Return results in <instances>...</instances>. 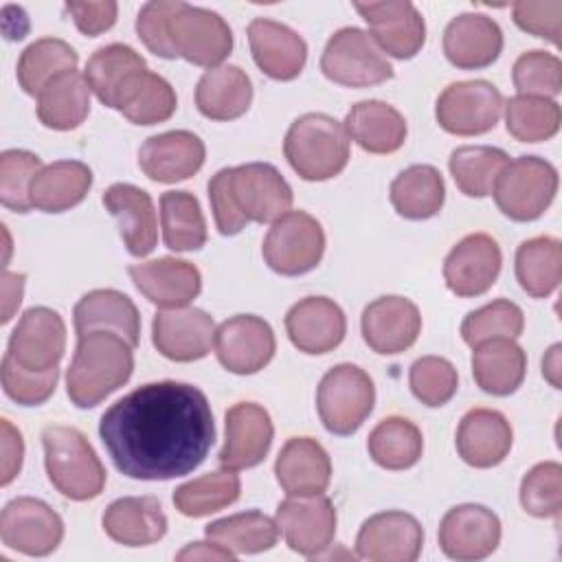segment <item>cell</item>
Listing matches in <instances>:
<instances>
[{
	"instance_id": "obj_31",
	"label": "cell",
	"mask_w": 562,
	"mask_h": 562,
	"mask_svg": "<svg viewBox=\"0 0 562 562\" xmlns=\"http://www.w3.org/2000/svg\"><path fill=\"white\" fill-rule=\"evenodd\" d=\"M72 318L77 336L90 331H114L132 347L140 340V314L134 301L119 290L103 288L83 294L72 310Z\"/></svg>"
},
{
	"instance_id": "obj_59",
	"label": "cell",
	"mask_w": 562,
	"mask_h": 562,
	"mask_svg": "<svg viewBox=\"0 0 562 562\" xmlns=\"http://www.w3.org/2000/svg\"><path fill=\"white\" fill-rule=\"evenodd\" d=\"M24 292V274L7 272L2 274V323H9L13 312L18 310Z\"/></svg>"
},
{
	"instance_id": "obj_12",
	"label": "cell",
	"mask_w": 562,
	"mask_h": 562,
	"mask_svg": "<svg viewBox=\"0 0 562 562\" xmlns=\"http://www.w3.org/2000/svg\"><path fill=\"white\" fill-rule=\"evenodd\" d=\"M274 520L285 544L305 558H321L336 536V507L325 494L288 496Z\"/></svg>"
},
{
	"instance_id": "obj_32",
	"label": "cell",
	"mask_w": 562,
	"mask_h": 562,
	"mask_svg": "<svg viewBox=\"0 0 562 562\" xmlns=\"http://www.w3.org/2000/svg\"><path fill=\"white\" fill-rule=\"evenodd\" d=\"M103 531L119 544L147 547L167 533V516L156 496H123L103 512Z\"/></svg>"
},
{
	"instance_id": "obj_54",
	"label": "cell",
	"mask_w": 562,
	"mask_h": 562,
	"mask_svg": "<svg viewBox=\"0 0 562 562\" xmlns=\"http://www.w3.org/2000/svg\"><path fill=\"white\" fill-rule=\"evenodd\" d=\"M0 378H2V391L7 393V397H11L22 406H40L55 393L59 369L29 371L20 367L9 353H4Z\"/></svg>"
},
{
	"instance_id": "obj_36",
	"label": "cell",
	"mask_w": 562,
	"mask_h": 562,
	"mask_svg": "<svg viewBox=\"0 0 562 562\" xmlns=\"http://www.w3.org/2000/svg\"><path fill=\"white\" fill-rule=\"evenodd\" d=\"M92 187V171L79 160H55L40 169L31 184V206L61 213L77 206Z\"/></svg>"
},
{
	"instance_id": "obj_2",
	"label": "cell",
	"mask_w": 562,
	"mask_h": 562,
	"mask_svg": "<svg viewBox=\"0 0 562 562\" xmlns=\"http://www.w3.org/2000/svg\"><path fill=\"white\" fill-rule=\"evenodd\" d=\"M292 200V187L270 162L224 167L209 180V202L222 235H237L248 222H274L290 211Z\"/></svg>"
},
{
	"instance_id": "obj_55",
	"label": "cell",
	"mask_w": 562,
	"mask_h": 562,
	"mask_svg": "<svg viewBox=\"0 0 562 562\" xmlns=\"http://www.w3.org/2000/svg\"><path fill=\"white\" fill-rule=\"evenodd\" d=\"M178 0H151L140 7L136 18V33L140 42L151 50L154 55L162 59H173L176 53L167 37V24L173 11L178 9Z\"/></svg>"
},
{
	"instance_id": "obj_27",
	"label": "cell",
	"mask_w": 562,
	"mask_h": 562,
	"mask_svg": "<svg viewBox=\"0 0 562 562\" xmlns=\"http://www.w3.org/2000/svg\"><path fill=\"white\" fill-rule=\"evenodd\" d=\"M501 50L503 31L496 20L483 13H461L443 31V53L457 68H485L498 59Z\"/></svg>"
},
{
	"instance_id": "obj_58",
	"label": "cell",
	"mask_w": 562,
	"mask_h": 562,
	"mask_svg": "<svg viewBox=\"0 0 562 562\" xmlns=\"http://www.w3.org/2000/svg\"><path fill=\"white\" fill-rule=\"evenodd\" d=\"M0 448H2V485H9L22 470V459H24V441L20 430L7 419H0Z\"/></svg>"
},
{
	"instance_id": "obj_25",
	"label": "cell",
	"mask_w": 562,
	"mask_h": 562,
	"mask_svg": "<svg viewBox=\"0 0 562 562\" xmlns=\"http://www.w3.org/2000/svg\"><path fill=\"white\" fill-rule=\"evenodd\" d=\"M285 331L303 353H327L336 349L347 331V318L338 303L327 296H305L285 314Z\"/></svg>"
},
{
	"instance_id": "obj_16",
	"label": "cell",
	"mask_w": 562,
	"mask_h": 562,
	"mask_svg": "<svg viewBox=\"0 0 562 562\" xmlns=\"http://www.w3.org/2000/svg\"><path fill=\"white\" fill-rule=\"evenodd\" d=\"M66 351L64 318L44 305L26 310L13 327L7 353L29 371L57 369Z\"/></svg>"
},
{
	"instance_id": "obj_11",
	"label": "cell",
	"mask_w": 562,
	"mask_h": 562,
	"mask_svg": "<svg viewBox=\"0 0 562 562\" xmlns=\"http://www.w3.org/2000/svg\"><path fill=\"white\" fill-rule=\"evenodd\" d=\"M501 112L503 94L485 79L450 83L435 105L439 127L457 136H479L494 130Z\"/></svg>"
},
{
	"instance_id": "obj_41",
	"label": "cell",
	"mask_w": 562,
	"mask_h": 562,
	"mask_svg": "<svg viewBox=\"0 0 562 562\" xmlns=\"http://www.w3.org/2000/svg\"><path fill=\"white\" fill-rule=\"evenodd\" d=\"M516 279L529 296H549L562 279L560 239L540 235L522 241L516 250Z\"/></svg>"
},
{
	"instance_id": "obj_49",
	"label": "cell",
	"mask_w": 562,
	"mask_h": 562,
	"mask_svg": "<svg viewBox=\"0 0 562 562\" xmlns=\"http://www.w3.org/2000/svg\"><path fill=\"white\" fill-rule=\"evenodd\" d=\"M522 327H525L522 310L507 299H496L470 312L463 318L461 338L470 347H476L494 338H518L522 334Z\"/></svg>"
},
{
	"instance_id": "obj_39",
	"label": "cell",
	"mask_w": 562,
	"mask_h": 562,
	"mask_svg": "<svg viewBox=\"0 0 562 562\" xmlns=\"http://www.w3.org/2000/svg\"><path fill=\"white\" fill-rule=\"evenodd\" d=\"M393 209L406 220L435 217L446 200V184L432 165H411L395 176L389 189Z\"/></svg>"
},
{
	"instance_id": "obj_56",
	"label": "cell",
	"mask_w": 562,
	"mask_h": 562,
	"mask_svg": "<svg viewBox=\"0 0 562 562\" xmlns=\"http://www.w3.org/2000/svg\"><path fill=\"white\" fill-rule=\"evenodd\" d=\"M512 15L518 29L549 40L553 46H560V33H562V2L560 0H544V2H531L520 0L514 2Z\"/></svg>"
},
{
	"instance_id": "obj_53",
	"label": "cell",
	"mask_w": 562,
	"mask_h": 562,
	"mask_svg": "<svg viewBox=\"0 0 562 562\" xmlns=\"http://www.w3.org/2000/svg\"><path fill=\"white\" fill-rule=\"evenodd\" d=\"M518 94L555 97L562 90V61L547 50L522 53L512 68Z\"/></svg>"
},
{
	"instance_id": "obj_24",
	"label": "cell",
	"mask_w": 562,
	"mask_h": 562,
	"mask_svg": "<svg viewBox=\"0 0 562 562\" xmlns=\"http://www.w3.org/2000/svg\"><path fill=\"white\" fill-rule=\"evenodd\" d=\"M136 290L154 305L173 310L187 307L202 290L200 270L176 257H158L127 268Z\"/></svg>"
},
{
	"instance_id": "obj_15",
	"label": "cell",
	"mask_w": 562,
	"mask_h": 562,
	"mask_svg": "<svg viewBox=\"0 0 562 562\" xmlns=\"http://www.w3.org/2000/svg\"><path fill=\"white\" fill-rule=\"evenodd\" d=\"M353 9L369 24V35L382 53L395 59H411L422 50L426 24L413 2H356Z\"/></svg>"
},
{
	"instance_id": "obj_37",
	"label": "cell",
	"mask_w": 562,
	"mask_h": 562,
	"mask_svg": "<svg viewBox=\"0 0 562 562\" xmlns=\"http://www.w3.org/2000/svg\"><path fill=\"white\" fill-rule=\"evenodd\" d=\"M90 112V86L77 70H68L48 81L37 94V119L57 132L79 127Z\"/></svg>"
},
{
	"instance_id": "obj_1",
	"label": "cell",
	"mask_w": 562,
	"mask_h": 562,
	"mask_svg": "<svg viewBox=\"0 0 562 562\" xmlns=\"http://www.w3.org/2000/svg\"><path fill=\"white\" fill-rule=\"evenodd\" d=\"M99 437L121 474L169 481L206 459L215 441L213 411L193 384L147 382L101 415Z\"/></svg>"
},
{
	"instance_id": "obj_28",
	"label": "cell",
	"mask_w": 562,
	"mask_h": 562,
	"mask_svg": "<svg viewBox=\"0 0 562 562\" xmlns=\"http://www.w3.org/2000/svg\"><path fill=\"white\" fill-rule=\"evenodd\" d=\"M103 204L116 220L130 255L147 257L158 241V222L149 193L140 187L116 182L105 189Z\"/></svg>"
},
{
	"instance_id": "obj_48",
	"label": "cell",
	"mask_w": 562,
	"mask_h": 562,
	"mask_svg": "<svg viewBox=\"0 0 562 562\" xmlns=\"http://www.w3.org/2000/svg\"><path fill=\"white\" fill-rule=\"evenodd\" d=\"M505 127L520 143H540L558 134L562 112L553 99L516 94L505 105Z\"/></svg>"
},
{
	"instance_id": "obj_13",
	"label": "cell",
	"mask_w": 562,
	"mask_h": 562,
	"mask_svg": "<svg viewBox=\"0 0 562 562\" xmlns=\"http://www.w3.org/2000/svg\"><path fill=\"white\" fill-rule=\"evenodd\" d=\"M2 544L24 555H48L64 538L61 516L44 501L18 496L0 514Z\"/></svg>"
},
{
	"instance_id": "obj_23",
	"label": "cell",
	"mask_w": 562,
	"mask_h": 562,
	"mask_svg": "<svg viewBox=\"0 0 562 562\" xmlns=\"http://www.w3.org/2000/svg\"><path fill=\"white\" fill-rule=\"evenodd\" d=\"M206 147L202 138L189 130H171L149 136L138 149L143 173L162 184L180 182L195 176L204 165Z\"/></svg>"
},
{
	"instance_id": "obj_44",
	"label": "cell",
	"mask_w": 562,
	"mask_h": 562,
	"mask_svg": "<svg viewBox=\"0 0 562 562\" xmlns=\"http://www.w3.org/2000/svg\"><path fill=\"white\" fill-rule=\"evenodd\" d=\"M371 459L384 470H406L415 465L424 452L422 430L406 417H384L367 439Z\"/></svg>"
},
{
	"instance_id": "obj_7",
	"label": "cell",
	"mask_w": 562,
	"mask_h": 562,
	"mask_svg": "<svg viewBox=\"0 0 562 562\" xmlns=\"http://www.w3.org/2000/svg\"><path fill=\"white\" fill-rule=\"evenodd\" d=\"M555 191L558 171L549 160L518 156L503 167L492 193L503 215L516 222H531L549 209Z\"/></svg>"
},
{
	"instance_id": "obj_17",
	"label": "cell",
	"mask_w": 562,
	"mask_h": 562,
	"mask_svg": "<svg viewBox=\"0 0 562 562\" xmlns=\"http://www.w3.org/2000/svg\"><path fill=\"white\" fill-rule=\"evenodd\" d=\"M437 538L441 551L452 560H483L492 555L501 542V520L485 505L463 503L446 512Z\"/></svg>"
},
{
	"instance_id": "obj_60",
	"label": "cell",
	"mask_w": 562,
	"mask_h": 562,
	"mask_svg": "<svg viewBox=\"0 0 562 562\" xmlns=\"http://www.w3.org/2000/svg\"><path fill=\"white\" fill-rule=\"evenodd\" d=\"M176 560H235V553L224 549L217 542H191L187 544Z\"/></svg>"
},
{
	"instance_id": "obj_43",
	"label": "cell",
	"mask_w": 562,
	"mask_h": 562,
	"mask_svg": "<svg viewBox=\"0 0 562 562\" xmlns=\"http://www.w3.org/2000/svg\"><path fill=\"white\" fill-rule=\"evenodd\" d=\"M204 536L233 551L235 555L261 553L277 544L279 527L277 520H272L263 512L250 509L209 522L204 527Z\"/></svg>"
},
{
	"instance_id": "obj_20",
	"label": "cell",
	"mask_w": 562,
	"mask_h": 562,
	"mask_svg": "<svg viewBox=\"0 0 562 562\" xmlns=\"http://www.w3.org/2000/svg\"><path fill=\"white\" fill-rule=\"evenodd\" d=\"M151 342L173 362H193L215 345V323L198 307L162 310L151 321Z\"/></svg>"
},
{
	"instance_id": "obj_34",
	"label": "cell",
	"mask_w": 562,
	"mask_h": 562,
	"mask_svg": "<svg viewBox=\"0 0 562 562\" xmlns=\"http://www.w3.org/2000/svg\"><path fill=\"white\" fill-rule=\"evenodd\" d=\"M252 101V83L239 66L222 64L209 68L195 86V105L202 116L233 121L246 114Z\"/></svg>"
},
{
	"instance_id": "obj_61",
	"label": "cell",
	"mask_w": 562,
	"mask_h": 562,
	"mask_svg": "<svg viewBox=\"0 0 562 562\" xmlns=\"http://www.w3.org/2000/svg\"><path fill=\"white\" fill-rule=\"evenodd\" d=\"M542 375L555 386L560 389V345H553L547 356L542 358Z\"/></svg>"
},
{
	"instance_id": "obj_35",
	"label": "cell",
	"mask_w": 562,
	"mask_h": 562,
	"mask_svg": "<svg viewBox=\"0 0 562 562\" xmlns=\"http://www.w3.org/2000/svg\"><path fill=\"white\" fill-rule=\"evenodd\" d=\"M472 375L481 391L505 397L527 373V353L514 338H494L472 347Z\"/></svg>"
},
{
	"instance_id": "obj_5",
	"label": "cell",
	"mask_w": 562,
	"mask_h": 562,
	"mask_svg": "<svg viewBox=\"0 0 562 562\" xmlns=\"http://www.w3.org/2000/svg\"><path fill=\"white\" fill-rule=\"evenodd\" d=\"M290 167L310 182L338 176L349 162V136L340 121L323 112L299 116L283 140Z\"/></svg>"
},
{
	"instance_id": "obj_9",
	"label": "cell",
	"mask_w": 562,
	"mask_h": 562,
	"mask_svg": "<svg viewBox=\"0 0 562 562\" xmlns=\"http://www.w3.org/2000/svg\"><path fill=\"white\" fill-rule=\"evenodd\" d=\"M167 37L176 53L195 66L215 68L233 50V31L226 20L202 7L180 2L167 24Z\"/></svg>"
},
{
	"instance_id": "obj_38",
	"label": "cell",
	"mask_w": 562,
	"mask_h": 562,
	"mask_svg": "<svg viewBox=\"0 0 562 562\" xmlns=\"http://www.w3.org/2000/svg\"><path fill=\"white\" fill-rule=\"evenodd\" d=\"M176 108L178 99L171 83L147 68L136 72L123 86L114 105V110H119L134 125L162 123L171 119Z\"/></svg>"
},
{
	"instance_id": "obj_40",
	"label": "cell",
	"mask_w": 562,
	"mask_h": 562,
	"mask_svg": "<svg viewBox=\"0 0 562 562\" xmlns=\"http://www.w3.org/2000/svg\"><path fill=\"white\" fill-rule=\"evenodd\" d=\"M147 64L140 53H136L127 44H108L92 53V57L86 64V81L90 90L97 94V99L114 108L116 99L123 90V86L140 70H145Z\"/></svg>"
},
{
	"instance_id": "obj_52",
	"label": "cell",
	"mask_w": 562,
	"mask_h": 562,
	"mask_svg": "<svg viewBox=\"0 0 562 562\" xmlns=\"http://www.w3.org/2000/svg\"><path fill=\"white\" fill-rule=\"evenodd\" d=\"M408 384L413 395L426 406H443L459 386L457 369L441 356H422L411 364Z\"/></svg>"
},
{
	"instance_id": "obj_51",
	"label": "cell",
	"mask_w": 562,
	"mask_h": 562,
	"mask_svg": "<svg viewBox=\"0 0 562 562\" xmlns=\"http://www.w3.org/2000/svg\"><path fill=\"white\" fill-rule=\"evenodd\" d=\"M520 505L536 518H558L562 509V465L542 461L520 481Z\"/></svg>"
},
{
	"instance_id": "obj_18",
	"label": "cell",
	"mask_w": 562,
	"mask_h": 562,
	"mask_svg": "<svg viewBox=\"0 0 562 562\" xmlns=\"http://www.w3.org/2000/svg\"><path fill=\"white\" fill-rule=\"evenodd\" d=\"M424 547L419 520L406 512H380L369 516L356 538L358 558L371 562H413Z\"/></svg>"
},
{
	"instance_id": "obj_47",
	"label": "cell",
	"mask_w": 562,
	"mask_h": 562,
	"mask_svg": "<svg viewBox=\"0 0 562 562\" xmlns=\"http://www.w3.org/2000/svg\"><path fill=\"white\" fill-rule=\"evenodd\" d=\"M239 476L233 470H220L178 485L173 505L182 516L202 518L233 505L239 498Z\"/></svg>"
},
{
	"instance_id": "obj_6",
	"label": "cell",
	"mask_w": 562,
	"mask_h": 562,
	"mask_svg": "<svg viewBox=\"0 0 562 562\" xmlns=\"http://www.w3.org/2000/svg\"><path fill=\"white\" fill-rule=\"evenodd\" d=\"M375 386L364 369L351 362L331 367L316 389V408L323 426L334 435H353L371 415Z\"/></svg>"
},
{
	"instance_id": "obj_30",
	"label": "cell",
	"mask_w": 562,
	"mask_h": 562,
	"mask_svg": "<svg viewBox=\"0 0 562 562\" xmlns=\"http://www.w3.org/2000/svg\"><path fill=\"white\" fill-rule=\"evenodd\" d=\"M274 476L288 496L323 494L331 481V459L312 437H292L279 450Z\"/></svg>"
},
{
	"instance_id": "obj_14",
	"label": "cell",
	"mask_w": 562,
	"mask_h": 562,
	"mask_svg": "<svg viewBox=\"0 0 562 562\" xmlns=\"http://www.w3.org/2000/svg\"><path fill=\"white\" fill-rule=\"evenodd\" d=\"M277 340L268 321L255 314H237L215 329L220 364L237 375L261 371L274 356Z\"/></svg>"
},
{
	"instance_id": "obj_46",
	"label": "cell",
	"mask_w": 562,
	"mask_h": 562,
	"mask_svg": "<svg viewBox=\"0 0 562 562\" xmlns=\"http://www.w3.org/2000/svg\"><path fill=\"white\" fill-rule=\"evenodd\" d=\"M509 162V156L490 145H465L450 154L448 167L454 184L470 198H485L494 191V184Z\"/></svg>"
},
{
	"instance_id": "obj_4",
	"label": "cell",
	"mask_w": 562,
	"mask_h": 562,
	"mask_svg": "<svg viewBox=\"0 0 562 562\" xmlns=\"http://www.w3.org/2000/svg\"><path fill=\"white\" fill-rule=\"evenodd\" d=\"M42 446L48 481L61 496L90 501L103 492L105 468L81 430L61 424L46 426Z\"/></svg>"
},
{
	"instance_id": "obj_50",
	"label": "cell",
	"mask_w": 562,
	"mask_h": 562,
	"mask_svg": "<svg viewBox=\"0 0 562 562\" xmlns=\"http://www.w3.org/2000/svg\"><path fill=\"white\" fill-rule=\"evenodd\" d=\"M42 160L26 149H7L0 154V202L9 211L29 213L31 184L40 173Z\"/></svg>"
},
{
	"instance_id": "obj_3",
	"label": "cell",
	"mask_w": 562,
	"mask_h": 562,
	"mask_svg": "<svg viewBox=\"0 0 562 562\" xmlns=\"http://www.w3.org/2000/svg\"><path fill=\"white\" fill-rule=\"evenodd\" d=\"M77 338L66 391L77 408H92L132 378L134 347L114 331H90Z\"/></svg>"
},
{
	"instance_id": "obj_45",
	"label": "cell",
	"mask_w": 562,
	"mask_h": 562,
	"mask_svg": "<svg viewBox=\"0 0 562 562\" xmlns=\"http://www.w3.org/2000/svg\"><path fill=\"white\" fill-rule=\"evenodd\" d=\"M77 50L57 37H42L29 44L18 59V83L26 94L37 97L57 75L77 70Z\"/></svg>"
},
{
	"instance_id": "obj_57",
	"label": "cell",
	"mask_w": 562,
	"mask_h": 562,
	"mask_svg": "<svg viewBox=\"0 0 562 562\" xmlns=\"http://www.w3.org/2000/svg\"><path fill=\"white\" fill-rule=\"evenodd\" d=\"M66 11L70 13V18L75 20L77 29L88 35L94 37L108 29H112V24L116 22V13H119V4L112 0H101V2H66Z\"/></svg>"
},
{
	"instance_id": "obj_29",
	"label": "cell",
	"mask_w": 562,
	"mask_h": 562,
	"mask_svg": "<svg viewBox=\"0 0 562 562\" xmlns=\"http://www.w3.org/2000/svg\"><path fill=\"white\" fill-rule=\"evenodd\" d=\"M514 432L507 417L494 408L468 411L457 428V452L472 468H494L512 450Z\"/></svg>"
},
{
	"instance_id": "obj_33",
	"label": "cell",
	"mask_w": 562,
	"mask_h": 562,
	"mask_svg": "<svg viewBox=\"0 0 562 562\" xmlns=\"http://www.w3.org/2000/svg\"><path fill=\"white\" fill-rule=\"evenodd\" d=\"M345 130L369 154H393L406 140V121L393 105L367 99L351 105L345 116Z\"/></svg>"
},
{
	"instance_id": "obj_22",
	"label": "cell",
	"mask_w": 562,
	"mask_h": 562,
	"mask_svg": "<svg viewBox=\"0 0 562 562\" xmlns=\"http://www.w3.org/2000/svg\"><path fill=\"white\" fill-rule=\"evenodd\" d=\"M274 426L268 411L255 402H237L226 411V439L220 450L224 470H246L261 463L272 446Z\"/></svg>"
},
{
	"instance_id": "obj_42",
	"label": "cell",
	"mask_w": 562,
	"mask_h": 562,
	"mask_svg": "<svg viewBox=\"0 0 562 562\" xmlns=\"http://www.w3.org/2000/svg\"><path fill=\"white\" fill-rule=\"evenodd\" d=\"M160 228L169 250L189 252L206 244V220L198 198L189 191H165L160 195Z\"/></svg>"
},
{
	"instance_id": "obj_21",
	"label": "cell",
	"mask_w": 562,
	"mask_h": 562,
	"mask_svg": "<svg viewBox=\"0 0 562 562\" xmlns=\"http://www.w3.org/2000/svg\"><path fill=\"white\" fill-rule=\"evenodd\" d=\"M360 329L364 342L375 353L395 356L415 345L422 331V314L404 296H380L364 307Z\"/></svg>"
},
{
	"instance_id": "obj_10",
	"label": "cell",
	"mask_w": 562,
	"mask_h": 562,
	"mask_svg": "<svg viewBox=\"0 0 562 562\" xmlns=\"http://www.w3.org/2000/svg\"><path fill=\"white\" fill-rule=\"evenodd\" d=\"M261 252L274 272L283 277L305 274L314 270L323 259V226L305 211H288L272 222Z\"/></svg>"
},
{
	"instance_id": "obj_26",
	"label": "cell",
	"mask_w": 562,
	"mask_h": 562,
	"mask_svg": "<svg viewBox=\"0 0 562 562\" xmlns=\"http://www.w3.org/2000/svg\"><path fill=\"white\" fill-rule=\"evenodd\" d=\"M248 44L259 70L277 81L299 77L307 59L305 40L294 29L268 18H255L248 24Z\"/></svg>"
},
{
	"instance_id": "obj_8",
	"label": "cell",
	"mask_w": 562,
	"mask_h": 562,
	"mask_svg": "<svg viewBox=\"0 0 562 562\" xmlns=\"http://www.w3.org/2000/svg\"><path fill=\"white\" fill-rule=\"evenodd\" d=\"M323 75L340 86L369 88L393 77V66L371 35L358 26L338 29L321 55Z\"/></svg>"
},
{
	"instance_id": "obj_19",
	"label": "cell",
	"mask_w": 562,
	"mask_h": 562,
	"mask_svg": "<svg viewBox=\"0 0 562 562\" xmlns=\"http://www.w3.org/2000/svg\"><path fill=\"white\" fill-rule=\"evenodd\" d=\"M503 255L487 233L465 235L443 261V281L457 296L485 294L501 274Z\"/></svg>"
}]
</instances>
